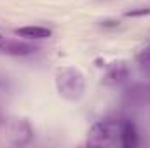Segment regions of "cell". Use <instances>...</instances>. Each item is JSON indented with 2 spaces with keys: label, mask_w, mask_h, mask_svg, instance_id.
<instances>
[{
  "label": "cell",
  "mask_w": 150,
  "mask_h": 148,
  "mask_svg": "<svg viewBox=\"0 0 150 148\" xmlns=\"http://www.w3.org/2000/svg\"><path fill=\"white\" fill-rule=\"evenodd\" d=\"M56 87H58L59 96L70 101H77L82 98L84 89H86L84 75L74 66H63L56 73Z\"/></svg>",
  "instance_id": "1"
},
{
  "label": "cell",
  "mask_w": 150,
  "mask_h": 148,
  "mask_svg": "<svg viewBox=\"0 0 150 148\" xmlns=\"http://www.w3.org/2000/svg\"><path fill=\"white\" fill-rule=\"evenodd\" d=\"M120 127L122 120H101L94 124L89 131L87 145L91 147H115L120 145Z\"/></svg>",
  "instance_id": "2"
},
{
  "label": "cell",
  "mask_w": 150,
  "mask_h": 148,
  "mask_svg": "<svg viewBox=\"0 0 150 148\" xmlns=\"http://www.w3.org/2000/svg\"><path fill=\"white\" fill-rule=\"evenodd\" d=\"M138 141H140V138H138L136 125L131 120H122V127H120V147L134 148L138 145Z\"/></svg>",
  "instance_id": "3"
},
{
  "label": "cell",
  "mask_w": 150,
  "mask_h": 148,
  "mask_svg": "<svg viewBox=\"0 0 150 148\" xmlns=\"http://www.w3.org/2000/svg\"><path fill=\"white\" fill-rule=\"evenodd\" d=\"M0 51L5 54H12V56H26V54H32L35 51V47H32L25 42H18V40H4Z\"/></svg>",
  "instance_id": "4"
},
{
  "label": "cell",
  "mask_w": 150,
  "mask_h": 148,
  "mask_svg": "<svg viewBox=\"0 0 150 148\" xmlns=\"http://www.w3.org/2000/svg\"><path fill=\"white\" fill-rule=\"evenodd\" d=\"M16 35L26 38H35V40H42V38L51 37V30L42 28V26H25V28H16Z\"/></svg>",
  "instance_id": "5"
},
{
  "label": "cell",
  "mask_w": 150,
  "mask_h": 148,
  "mask_svg": "<svg viewBox=\"0 0 150 148\" xmlns=\"http://www.w3.org/2000/svg\"><path fill=\"white\" fill-rule=\"evenodd\" d=\"M126 78H127V68H126V65L124 63H115L110 68V72L107 73L105 82L107 84H120Z\"/></svg>",
  "instance_id": "6"
},
{
  "label": "cell",
  "mask_w": 150,
  "mask_h": 148,
  "mask_svg": "<svg viewBox=\"0 0 150 148\" xmlns=\"http://www.w3.org/2000/svg\"><path fill=\"white\" fill-rule=\"evenodd\" d=\"M136 61H138V66H140V68H142L143 72L150 73V47L143 49V51H142V52L138 54Z\"/></svg>",
  "instance_id": "7"
},
{
  "label": "cell",
  "mask_w": 150,
  "mask_h": 148,
  "mask_svg": "<svg viewBox=\"0 0 150 148\" xmlns=\"http://www.w3.org/2000/svg\"><path fill=\"white\" fill-rule=\"evenodd\" d=\"M150 14V9H140V11H129L126 12V16H147Z\"/></svg>",
  "instance_id": "8"
},
{
  "label": "cell",
  "mask_w": 150,
  "mask_h": 148,
  "mask_svg": "<svg viewBox=\"0 0 150 148\" xmlns=\"http://www.w3.org/2000/svg\"><path fill=\"white\" fill-rule=\"evenodd\" d=\"M4 40H5V38L2 37V33H0V47H2V44H4Z\"/></svg>",
  "instance_id": "9"
},
{
  "label": "cell",
  "mask_w": 150,
  "mask_h": 148,
  "mask_svg": "<svg viewBox=\"0 0 150 148\" xmlns=\"http://www.w3.org/2000/svg\"><path fill=\"white\" fill-rule=\"evenodd\" d=\"M2 122H4V117H2V113H0V124H2Z\"/></svg>",
  "instance_id": "10"
}]
</instances>
